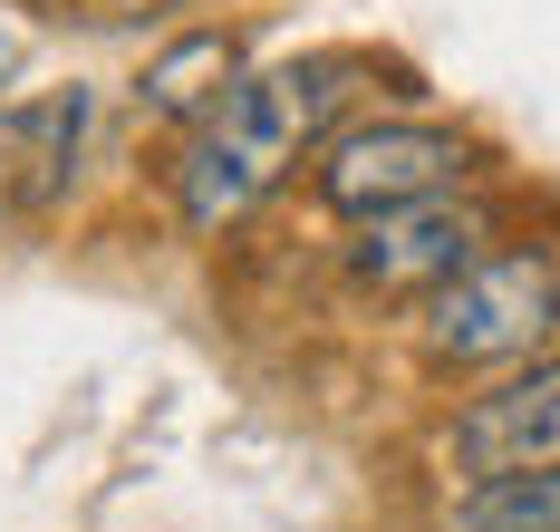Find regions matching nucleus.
Masks as SVG:
<instances>
[{"instance_id":"f257e3e1","label":"nucleus","mask_w":560,"mask_h":532,"mask_svg":"<svg viewBox=\"0 0 560 532\" xmlns=\"http://www.w3.org/2000/svg\"><path fill=\"white\" fill-rule=\"evenodd\" d=\"M348 97H358V59H290V68L242 78L213 117H194L184 155H174V213H184L194 233L242 223V213L329 136V117Z\"/></svg>"},{"instance_id":"f03ea898","label":"nucleus","mask_w":560,"mask_h":532,"mask_svg":"<svg viewBox=\"0 0 560 532\" xmlns=\"http://www.w3.org/2000/svg\"><path fill=\"white\" fill-rule=\"evenodd\" d=\"M425 358L435 368H522L560 339V252H483L445 291H425Z\"/></svg>"},{"instance_id":"7ed1b4c3","label":"nucleus","mask_w":560,"mask_h":532,"mask_svg":"<svg viewBox=\"0 0 560 532\" xmlns=\"http://www.w3.org/2000/svg\"><path fill=\"white\" fill-rule=\"evenodd\" d=\"M474 175V146L435 117H358L310 146V184L329 213H387V204H425V194H454Z\"/></svg>"},{"instance_id":"20e7f679","label":"nucleus","mask_w":560,"mask_h":532,"mask_svg":"<svg viewBox=\"0 0 560 532\" xmlns=\"http://www.w3.org/2000/svg\"><path fill=\"white\" fill-rule=\"evenodd\" d=\"M493 252V213L454 184V194H425V204H387V213H358V233H348V281L377 300H425L445 291L464 262H483Z\"/></svg>"},{"instance_id":"39448f33","label":"nucleus","mask_w":560,"mask_h":532,"mask_svg":"<svg viewBox=\"0 0 560 532\" xmlns=\"http://www.w3.org/2000/svg\"><path fill=\"white\" fill-rule=\"evenodd\" d=\"M445 465L464 484L522 474V465H560V358H522L483 397H464L454 426H445Z\"/></svg>"},{"instance_id":"423d86ee","label":"nucleus","mask_w":560,"mask_h":532,"mask_svg":"<svg viewBox=\"0 0 560 532\" xmlns=\"http://www.w3.org/2000/svg\"><path fill=\"white\" fill-rule=\"evenodd\" d=\"M97 97L88 88H39L0 107V223H39L78 184V146H88Z\"/></svg>"},{"instance_id":"0eeeda50","label":"nucleus","mask_w":560,"mask_h":532,"mask_svg":"<svg viewBox=\"0 0 560 532\" xmlns=\"http://www.w3.org/2000/svg\"><path fill=\"white\" fill-rule=\"evenodd\" d=\"M232 88H242V49H232L223 30H194V39H174L165 59H145V78H136V97L155 107V117H213Z\"/></svg>"},{"instance_id":"6e6552de","label":"nucleus","mask_w":560,"mask_h":532,"mask_svg":"<svg viewBox=\"0 0 560 532\" xmlns=\"http://www.w3.org/2000/svg\"><path fill=\"white\" fill-rule=\"evenodd\" d=\"M454 532H560V465L483 474L454 494Z\"/></svg>"},{"instance_id":"1a4fd4ad","label":"nucleus","mask_w":560,"mask_h":532,"mask_svg":"<svg viewBox=\"0 0 560 532\" xmlns=\"http://www.w3.org/2000/svg\"><path fill=\"white\" fill-rule=\"evenodd\" d=\"M20 68H30V39H20V30H0V88H10Z\"/></svg>"}]
</instances>
